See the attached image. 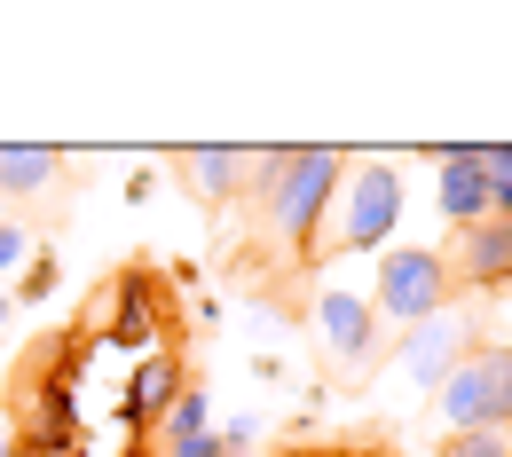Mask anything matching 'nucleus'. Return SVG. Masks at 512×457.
<instances>
[{"mask_svg":"<svg viewBox=\"0 0 512 457\" xmlns=\"http://www.w3.org/2000/svg\"><path fill=\"white\" fill-rule=\"evenodd\" d=\"M371 308H379L386 324H426V316H442L449 308V261L442 253H426V245H394L379 253L371 268Z\"/></svg>","mask_w":512,"mask_h":457,"instance_id":"4","label":"nucleus"},{"mask_svg":"<svg viewBox=\"0 0 512 457\" xmlns=\"http://www.w3.org/2000/svg\"><path fill=\"white\" fill-rule=\"evenodd\" d=\"M316 331L331 347V363L355 371V379L379 363V347H386V316L371 308V292H355L347 276H323L316 284Z\"/></svg>","mask_w":512,"mask_h":457,"instance_id":"5","label":"nucleus"},{"mask_svg":"<svg viewBox=\"0 0 512 457\" xmlns=\"http://www.w3.org/2000/svg\"><path fill=\"white\" fill-rule=\"evenodd\" d=\"M8 316H16V292H8V284H0V331H8Z\"/></svg>","mask_w":512,"mask_h":457,"instance_id":"20","label":"nucleus"},{"mask_svg":"<svg viewBox=\"0 0 512 457\" xmlns=\"http://www.w3.org/2000/svg\"><path fill=\"white\" fill-rule=\"evenodd\" d=\"M481 182H489V213H512V142H481Z\"/></svg>","mask_w":512,"mask_h":457,"instance_id":"14","label":"nucleus"},{"mask_svg":"<svg viewBox=\"0 0 512 457\" xmlns=\"http://www.w3.org/2000/svg\"><path fill=\"white\" fill-rule=\"evenodd\" d=\"M260 434H268V418H260V410H237V418H221V426H213L221 457H253V450H260Z\"/></svg>","mask_w":512,"mask_h":457,"instance_id":"15","label":"nucleus"},{"mask_svg":"<svg viewBox=\"0 0 512 457\" xmlns=\"http://www.w3.org/2000/svg\"><path fill=\"white\" fill-rule=\"evenodd\" d=\"M174 174H182L205 205H229L237 190H253V150H182Z\"/></svg>","mask_w":512,"mask_h":457,"instance_id":"9","label":"nucleus"},{"mask_svg":"<svg viewBox=\"0 0 512 457\" xmlns=\"http://www.w3.org/2000/svg\"><path fill=\"white\" fill-rule=\"evenodd\" d=\"M40 292H56V261H48V253L16 276V308H24V300H40Z\"/></svg>","mask_w":512,"mask_h":457,"instance_id":"18","label":"nucleus"},{"mask_svg":"<svg viewBox=\"0 0 512 457\" xmlns=\"http://www.w3.org/2000/svg\"><path fill=\"white\" fill-rule=\"evenodd\" d=\"M434 197H442L449 229L489 221V182H481V142H442L434 150Z\"/></svg>","mask_w":512,"mask_h":457,"instance_id":"8","label":"nucleus"},{"mask_svg":"<svg viewBox=\"0 0 512 457\" xmlns=\"http://www.w3.org/2000/svg\"><path fill=\"white\" fill-rule=\"evenodd\" d=\"M442 261H449V284H481V292L512 284V213H489V221L457 229Z\"/></svg>","mask_w":512,"mask_h":457,"instance_id":"7","label":"nucleus"},{"mask_svg":"<svg viewBox=\"0 0 512 457\" xmlns=\"http://www.w3.org/2000/svg\"><path fill=\"white\" fill-rule=\"evenodd\" d=\"M394 221H402V174L386 158H347L339 197L316 229V253H371L394 237Z\"/></svg>","mask_w":512,"mask_h":457,"instance_id":"2","label":"nucleus"},{"mask_svg":"<svg viewBox=\"0 0 512 457\" xmlns=\"http://www.w3.org/2000/svg\"><path fill=\"white\" fill-rule=\"evenodd\" d=\"M473 355V316L465 308H442V316H426V324H410L402 339H394V363H402V379L410 387H442L449 371Z\"/></svg>","mask_w":512,"mask_h":457,"instance_id":"6","label":"nucleus"},{"mask_svg":"<svg viewBox=\"0 0 512 457\" xmlns=\"http://www.w3.org/2000/svg\"><path fill=\"white\" fill-rule=\"evenodd\" d=\"M339 174H347V150L331 142H308V150H253V197L268 213V229L284 245H316L323 213L339 197Z\"/></svg>","mask_w":512,"mask_h":457,"instance_id":"1","label":"nucleus"},{"mask_svg":"<svg viewBox=\"0 0 512 457\" xmlns=\"http://www.w3.org/2000/svg\"><path fill=\"white\" fill-rule=\"evenodd\" d=\"M442 426L449 434H505L512 426V347H473L442 387Z\"/></svg>","mask_w":512,"mask_h":457,"instance_id":"3","label":"nucleus"},{"mask_svg":"<svg viewBox=\"0 0 512 457\" xmlns=\"http://www.w3.org/2000/svg\"><path fill=\"white\" fill-rule=\"evenodd\" d=\"M127 457H150V450H127Z\"/></svg>","mask_w":512,"mask_h":457,"instance_id":"22","label":"nucleus"},{"mask_svg":"<svg viewBox=\"0 0 512 457\" xmlns=\"http://www.w3.org/2000/svg\"><path fill=\"white\" fill-rule=\"evenodd\" d=\"M205 426H213V402H205V387H182V394H174V410L158 418V442H166V434H205Z\"/></svg>","mask_w":512,"mask_h":457,"instance_id":"13","label":"nucleus"},{"mask_svg":"<svg viewBox=\"0 0 512 457\" xmlns=\"http://www.w3.org/2000/svg\"><path fill=\"white\" fill-rule=\"evenodd\" d=\"M0 205H8V197H0ZM0 221H8V213H0Z\"/></svg>","mask_w":512,"mask_h":457,"instance_id":"23","label":"nucleus"},{"mask_svg":"<svg viewBox=\"0 0 512 457\" xmlns=\"http://www.w3.org/2000/svg\"><path fill=\"white\" fill-rule=\"evenodd\" d=\"M166 457H221V442H213V426L205 434H166Z\"/></svg>","mask_w":512,"mask_h":457,"instance_id":"19","label":"nucleus"},{"mask_svg":"<svg viewBox=\"0 0 512 457\" xmlns=\"http://www.w3.org/2000/svg\"><path fill=\"white\" fill-rule=\"evenodd\" d=\"M48 182H64V150H48V142H0V197H40Z\"/></svg>","mask_w":512,"mask_h":457,"instance_id":"11","label":"nucleus"},{"mask_svg":"<svg viewBox=\"0 0 512 457\" xmlns=\"http://www.w3.org/2000/svg\"><path fill=\"white\" fill-rule=\"evenodd\" d=\"M174 394H182V363L174 355H142V371L127 379V426L134 434H158V418L174 410Z\"/></svg>","mask_w":512,"mask_h":457,"instance_id":"10","label":"nucleus"},{"mask_svg":"<svg viewBox=\"0 0 512 457\" xmlns=\"http://www.w3.org/2000/svg\"><path fill=\"white\" fill-rule=\"evenodd\" d=\"M0 457H16V434H0Z\"/></svg>","mask_w":512,"mask_h":457,"instance_id":"21","label":"nucleus"},{"mask_svg":"<svg viewBox=\"0 0 512 457\" xmlns=\"http://www.w3.org/2000/svg\"><path fill=\"white\" fill-rule=\"evenodd\" d=\"M150 300H158V292H150V276H127V284H119V347H142V339H150V324H158V316H150Z\"/></svg>","mask_w":512,"mask_h":457,"instance_id":"12","label":"nucleus"},{"mask_svg":"<svg viewBox=\"0 0 512 457\" xmlns=\"http://www.w3.org/2000/svg\"><path fill=\"white\" fill-rule=\"evenodd\" d=\"M442 457H512V434H449Z\"/></svg>","mask_w":512,"mask_h":457,"instance_id":"17","label":"nucleus"},{"mask_svg":"<svg viewBox=\"0 0 512 457\" xmlns=\"http://www.w3.org/2000/svg\"><path fill=\"white\" fill-rule=\"evenodd\" d=\"M32 261H40V237H32L24 221H0V284H8V276H24Z\"/></svg>","mask_w":512,"mask_h":457,"instance_id":"16","label":"nucleus"}]
</instances>
